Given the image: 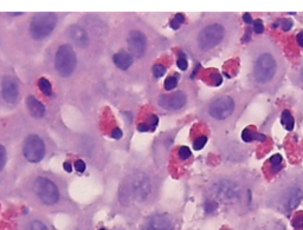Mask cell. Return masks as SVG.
I'll list each match as a JSON object with an SVG mask.
<instances>
[{"instance_id":"obj_40","label":"cell","mask_w":303,"mask_h":230,"mask_svg":"<svg viewBox=\"0 0 303 230\" xmlns=\"http://www.w3.org/2000/svg\"><path fill=\"white\" fill-rule=\"evenodd\" d=\"M297 42L301 46H303V32H300V33L297 34Z\"/></svg>"},{"instance_id":"obj_28","label":"cell","mask_w":303,"mask_h":230,"mask_svg":"<svg viewBox=\"0 0 303 230\" xmlns=\"http://www.w3.org/2000/svg\"><path fill=\"white\" fill-rule=\"evenodd\" d=\"M259 230H286L280 223H270V224H265L264 226H261Z\"/></svg>"},{"instance_id":"obj_10","label":"cell","mask_w":303,"mask_h":230,"mask_svg":"<svg viewBox=\"0 0 303 230\" xmlns=\"http://www.w3.org/2000/svg\"><path fill=\"white\" fill-rule=\"evenodd\" d=\"M140 230H177V225L170 214L156 212L146 219Z\"/></svg>"},{"instance_id":"obj_9","label":"cell","mask_w":303,"mask_h":230,"mask_svg":"<svg viewBox=\"0 0 303 230\" xmlns=\"http://www.w3.org/2000/svg\"><path fill=\"white\" fill-rule=\"evenodd\" d=\"M23 154L31 163L41 162L45 156V144L37 134H30L24 142Z\"/></svg>"},{"instance_id":"obj_18","label":"cell","mask_w":303,"mask_h":230,"mask_svg":"<svg viewBox=\"0 0 303 230\" xmlns=\"http://www.w3.org/2000/svg\"><path fill=\"white\" fill-rule=\"evenodd\" d=\"M24 230H50V228L41 219H32L24 226Z\"/></svg>"},{"instance_id":"obj_30","label":"cell","mask_w":303,"mask_h":230,"mask_svg":"<svg viewBox=\"0 0 303 230\" xmlns=\"http://www.w3.org/2000/svg\"><path fill=\"white\" fill-rule=\"evenodd\" d=\"M191 155H192V152H191V150L187 147H181L179 149V156H180L181 159L190 158Z\"/></svg>"},{"instance_id":"obj_43","label":"cell","mask_w":303,"mask_h":230,"mask_svg":"<svg viewBox=\"0 0 303 230\" xmlns=\"http://www.w3.org/2000/svg\"><path fill=\"white\" fill-rule=\"evenodd\" d=\"M101 230H106V229H101Z\"/></svg>"},{"instance_id":"obj_11","label":"cell","mask_w":303,"mask_h":230,"mask_svg":"<svg viewBox=\"0 0 303 230\" xmlns=\"http://www.w3.org/2000/svg\"><path fill=\"white\" fill-rule=\"evenodd\" d=\"M187 102V96L183 91H176L159 97V105L167 110H180Z\"/></svg>"},{"instance_id":"obj_4","label":"cell","mask_w":303,"mask_h":230,"mask_svg":"<svg viewBox=\"0 0 303 230\" xmlns=\"http://www.w3.org/2000/svg\"><path fill=\"white\" fill-rule=\"evenodd\" d=\"M236 110V101L232 96L220 95L212 99L208 105V113L216 122H225L233 115Z\"/></svg>"},{"instance_id":"obj_19","label":"cell","mask_w":303,"mask_h":230,"mask_svg":"<svg viewBox=\"0 0 303 230\" xmlns=\"http://www.w3.org/2000/svg\"><path fill=\"white\" fill-rule=\"evenodd\" d=\"M282 124L286 126L287 130H293L295 126V119L293 115H291L289 110H284L282 113Z\"/></svg>"},{"instance_id":"obj_5","label":"cell","mask_w":303,"mask_h":230,"mask_svg":"<svg viewBox=\"0 0 303 230\" xmlns=\"http://www.w3.org/2000/svg\"><path fill=\"white\" fill-rule=\"evenodd\" d=\"M57 25V16L53 13H38L31 19L30 33L36 40L50 35Z\"/></svg>"},{"instance_id":"obj_24","label":"cell","mask_w":303,"mask_h":230,"mask_svg":"<svg viewBox=\"0 0 303 230\" xmlns=\"http://www.w3.org/2000/svg\"><path fill=\"white\" fill-rule=\"evenodd\" d=\"M242 137H243V140L245 142H251V141H254L256 137H257V133L252 132L250 129H244L243 132H242Z\"/></svg>"},{"instance_id":"obj_15","label":"cell","mask_w":303,"mask_h":230,"mask_svg":"<svg viewBox=\"0 0 303 230\" xmlns=\"http://www.w3.org/2000/svg\"><path fill=\"white\" fill-rule=\"evenodd\" d=\"M113 60H114V64H115L120 70L124 71L129 69L131 64H133V56L127 51H121V52H117L116 55H114Z\"/></svg>"},{"instance_id":"obj_36","label":"cell","mask_w":303,"mask_h":230,"mask_svg":"<svg viewBox=\"0 0 303 230\" xmlns=\"http://www.w3.org/2000/svg\"><path fill=\"white\" fill-rule=\"evenodd\" d=\"M149 122H151L152 129H154V127L156 125H158V117H156V116H151V118H149Z\"/></svg>"},{"instance_id":"obj_13","label":"cell","mask_w":303,"mask_h":230,"mask_svg":"<svg viewBox=\"0 0 303 230\" xmlns=\"http://www.w3.org/2000/svg\"><path fill=\"white\" fill-rule=\"evenodd\" d=\"M2 92L3 97L7 103L17 102L18 96H19V90H18V84L17 81L11 77H5L3 79L2 84Z\"/></svg>"},{"instance_id":"obj_32","label":"cell","mask_w":303,"mask_h":230,"mask_svg":"<svg viewBox=\"0 0 303 230\" xmlns=\"http://www.w3.org/2000/svg\"><path fill=\"white\" fill-rule=\"evenodd\" d=\"M218 207V204L216 203V202H208V203L205 204V210L206 212H213Z\"/></svg>"},{"instance_id":"obj_14","label":"cell","mask_w":303,"mask_h":230,"mask_svg":"<svg viewBox=\"0 0 303 230\" xmlns=\"http://www.w3.org/2000/svg\"><path fill=\"white\" fill-rule=\"evenodd\" d=\"M69 37L74 41V44L77 45L78 48H85L89 42L88 33L85 32L83 27L78 26V25H73L69 28Z\"/></svg>"},{"instance_id":"obj_31","label":"cell","mask_w":303,"mask_h":230,"mask_svg":"<svg viewBox=\"0 0 303 230\" xmlns=\"http://www.w3.org/2000/svg\"><path fill=\"white\" fill-rule=\"evenodd\" d=\"M254 31L258 34H261V33H263V32H264V25H263L262 20L257 19V20L254 21Z\"/></svg>"},{"instance_id":"obj_25","label":"cell","mask_w":303,"mask_h":230,"mask_svg":"<svg viewBox=\"0 0 303 230\" xmlns=\"http://www.w3.org/2000/svg\"><path fill=\"white\" fill-rule=\"evenodd\" d=\"M165 73H166V67L161 65V64H158V65L153 67V74H154L156 78L162 77Z\"/></svg>"},{"instance_id":"obj_42","label":"cell","mask_w":303,"mask_h":230,"mask_svg":"<svg viewBox=\"0 0 303 230\" xmlns=\"http://www.w3.org/2000/svg\"><path fill=\"white\" fill-rule=\"evenodd\" d=\"M302 228H303V223H302Z\"/></svg>"},{"instance_id":"obj_34","label":"cell","mask_w":303,"mask_h":230,"mask_svg":"<svg viewBox=\"0 0 303 230\" xmlns=\"http://www.w3.org/2000/svg\"><path fill=\"white\" fill-rule=\"evenodd\" d=\"M122 134H123L122 130L119 129V127H116V129L112 132V137L115 138V140H120V138L122 137Z\"/></svg>"},{"instance_id":"obj_3","label":"cell","mask_w":303,"mask_h":230,"mask_svg":"<svg viewBox=\"0 0 303 230\" xmlns=\"http://www.w3.org/2000/svg\"><path fill=\"white\" fill-rule=\"evenodd\" d=\"M303 200V188L301 183H288L281 188L276 195L275 205L281 211L289 212L294 210Z\"/></svg>"},{"instance_id":"obj_37","label":"cell","mask_w":303,"mask_h":230,"mask_svg":"<svg viewBox=\"0 0 303 230\" xmlns=\"http://www.w3.org/2000/svg\"><path fill=\"white\" fill-rule=\"evenodd\" d=\"M63 168H64V170H65L66 172H71V171H73V165H71V163H69V162L64 163Z\"/></svg>"},{"instance_id":"obj_22","label":"cell","mask_w":303,"mask_h":230,"mask_svg":"<svg viewBox=\"0 0 303 230\" xmlns=\"http://www.w3.org/2000/svg\"><path fill=\"white\" fill-rule=\"evenodd\" d=\"M206 143H208V137L200 136L193 142V148L195 149V150H200V149H203L205 147Z\"/></svg>"},{"instance_id":"obj_1","label":"cell","mask_w":303,"mask_h":230,"mask_svg":"<svg viewBox=\"0 0 303 230\" xmlns=\"http://www.w3.org/2000/svg\"><path fill=\"white\" fill-rule=\"evenodd\" d=\"M286 73V63L277 48L268 40L256 41L249 55V80L256 88L277 91Z\"/></svg>"},{"instance_id":"obj_23","label":"cell","mask_w":303,"mask_h":230,"mask_svg":"<svg viewBox=\"0 0 303 230\" xmlns=\"http://www.w3.org/2000/svg\"><path fill=\"white\" fill-rule=\"evenodd\" d=\"M178 85V78L176 76H171L165 80V88L166 90H173Z\"/></svg>"},{"instance_id":"obj_12","label":"cell","mask_w":303,"mask_h":230,"mask_svg":"<svg viewBox=\"0 0 303 230\" xmlns=\"http://www.w3.org/2000/svg\"><path fill=\"white\" fill-rule=\"evenodd\" d=\"M128 48H129L130 52L134 56L141 57L144 56L146 52V48H147V38L146 35L140 31H131L129 35H128Z\"/></svg>"},{"instance_id":"obj_7","label":"cell","mask_w":303,"mask_h":230,"mask_svg":"<svg viewBox=\"0 0 303 230\" xmlns=\"http://www.w3.org/2000/svg\"><path fill=\"white\" fill-rule=\"evenodd\" d=\"M77 58L73 46L69 44L59 46L55 58V67L62 77H68L76 69Z\"/></svg>"},{"instance_id":"obj_6","label":"cell","mask_w":303,"mask_h":230,"mask_svg":"<svg viewBox=\"0 0 303 230\" xmlns=\"http://www.w3.org/2000/svg\"><path fill=\"white\" fill-rule=\"evenodd\" d=\"M242 186L232 178H223L215 184V195L223 203H236L243 196Z\"/></svg>"},{"instance_id":"obj_20","label":"cell","mask_w":303,"mask_h":230,"mask_svg":"<svg viewBox=\"0 0 303 230\" xmlns=\"http://www.w3.org/2000/svg\"><path fill=\"white\" fill-rule=\"evenodd\" d=\"M38 86L41 88V91L44 94L45 96H50L52 92V86H51V83L46 79V78H41L38 81Z\"/></svg>"},{"instance_id":"obj_2","label":"cell","mask_w":303,"mask_h":230,"mask_svg":"<svg viewBox=\"0 0 303 230\" xmlns=\"http://www.w3.org/2000/svg\"><path fill=\"white\" fill-rule=\"evenodd\" d=\"M238 30V21L231 14L216 16L199 28L195 46L200 53H210L224 48Z\"/></svg>"},{"instance_id":"obj_29","label":"cell","mask_w":303,"mask_h":230,"mask_svg":"<svg viewBox=\"0 0 303 230\" xmlns=\"http://www.w3.org/2000/svg\"><path fill=\"white\" fill-rule=\"evenodd\" d=\"M177 65H178V67H179L180 70H183V71L187 70V67H188V63H187L186 57H185L184 55H180L179 59H178V62H177Z\"/></svg>"},{"instance_id":"obj_35","label":"cell","mask_w":303,"mask_h":230,"mask_svg":"<svg viewBox=\"0 0 303 230\" xmlns=\"http://www.w3.org/2000/svg\"><path fill=\"white\" fill-rule=\"evenodd\" d=\"M291 26H293V21L291 20H284V23L282 25V28L283 31H289Z\"/></svg>"},{"instance_id":"obj_38","label":"cell","mask_w":303,"mask_h":230,"mask_svg":"<svg viewBox=\"0 0 303 230\" xmlns=\"http://www.w3.org/2000/svg\"><path fill=\"white\" fill-rule=\"evenodd\" d=\"M243 19H244V21H245V23H247V24H251V23H252V18H251V14H249V13L244 14Z\"/></svg>"},{"instance_id":"obj_26","label":"cell","mask_w":303,"mask_h":230,"mask_svg":"<svg viewBox=\"0 0 303 230\" xmlns=\"http://www.w3.org/2000/svg\"><path fill=\"white\" fill-rule=\"evenodd\" d=\"M270 163H272L274 166H276L275 171H277V170H280L281 166H282V165H281V164H282V156L279 155V154L274 155L272 157V159H270Z\"/></svg>"},{"instance_id":"obj_33","label":"cell","mask_w":303,"mask_h":230,"mask_svg":"<svg viewBox=\"0 0 303 230\" xmlns=\"http://www.w3.org/2000/svg\"><path fill=\"white\" fill-rule=\"evenodd\" d=\"M75 168H76V170L78 172H84L85 163L82 161V159H78V161L75 163Z\"/></svg>"},{"instance_id":"obj_16","label":"cell","mask_w":303,"mask_h":230,"mask_svg":"<svg viewBox=\"0 0 303 230\" xmlns=\"http://www.w3.org/2000/svg\"><path fill=\"white\" fill-rule=\"evenodd\" d=\"M26 104L28 110H30V113L36 118H42L45 115V106L37 98H35L33 96H30L27 98Z\"/></svg>"},{"instance_id":"obj_21","label":"cell","mask_w":303,"mask_h":230,"mask_svg":"<svg viewBox=\"0 0 303 230\" xmlns=\"http://www.w3.org/2000/svg\"><path fill=\"white\" fill-rule=\"evenodd\" d=\"M184 21H185L184 14L178 13V14H176V17H174L173 19L171 20V27H172L173 30H178V28L180 27V25L183 24Z\"/></svg>"},{"instance_id":"obj_39","label":"cell","mask_w":303,"mask_h":230,"mask_svg":"<svg viewBox=\"0 0 303 230\" xmlns=\"http://www.w3.org/2000/svg\"><path fill=\"white\" fill-rule=\"evenodd\" d=\"M148 124H145V123H142V124H140V125H139V130L140 131H142V132H144V131H147L148 130Z\"/></svg>"},{"instance_id":"obj_27","label":"cell","mask_w":303,"mask_h":230,"mask_svg":"<svg viewBox=\"0 0 303 230\" xmlns=\"http://www.w3.org/2000/svg\"><path fill=\"white\" fill-rule=\"evenodd\" d=\"M6 149L4 145L0 144V171L4 169V166L6 164Z\"/></svg>"},{"instance_id":"obj_17","label":"cell","mask_w":303,"mask_h":230,"mask_svg":"<svg viewBox=\"0 0 303 230\" xmlns=\"http://www.w3.org/2000/svg\"><path fill=\"white\" fill-rule=\"evenodd\" d=\"M149 189H151V187H149L148 180L146 178H139L137 182L134 183L133 196L137 197L138 200H140V201L145 200V198L148 196Z\"/></svg>"},{"instance_id":"obj_41","label":"cell","mask_w":303,"mask_h":230,"mask_svg":"<svg viewBox=\"0 0 303 230\" xmlns=\"http://www.w3.org/2000/svg\"><path fill=\"white\" fill-rule=\"evenodd\" d=\"M301 79H302V81H303V69H302V71H301Z\"/></svg>"},{"instance_id":"obj_8","label":"cell","mask_w":303,"mask_h":230,"mask_svg":"<svg viewBox=\"0 0 303 230\" xmlns=\"http://www.w3.org/2000/svg\"><path fill=\"white\" fill-rule=\"evenodd\" d=\"M33 190L45 205H55L59 201V190L52 180L46 177H38L33 183Z\"/></svg>"}]
</instances>
